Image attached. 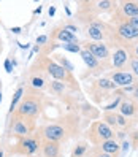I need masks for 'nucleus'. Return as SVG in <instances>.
<instances>
[{
	"mask_svg": "<svg viewBox=\"0 0 138 157\" xmlns=\"http://www.w3.org/2000/svg\"><path fill=\"white\" fill-rule=\"evenodd\" d=\"M40 111V103L35 98H25L21 106H19V116H25V117H33Z\"/></svg>",
	"mask_w": 138,
	"mask_h": 157,
	"instance_id": "f257e3e1",
	"label": "nucleus"
},
{
	"mask_svg": "<svg viewBox=\"0 0 138 157\" xmlns=\"http://www.w3.org/2000/svg\"><path fill=\"white\" fill-rule=\"evenodd\" d=\"M44 138L48 141H52V143H56L59 140H62L63 135H65V130L60 127V125H48L44 128Z\"/></svg>",
	"mask_w": 138,
	"mask_h": 157,
	"instance_id": "f03ea898",
	"label": "nucleus"
},
{
	"mask_svg": "<svg viewBox=\"0 0 138 157\" xmlns=\"http://www.w3.org/2000/svg\"><path fill=\"white\" fill-rule=\"evenodd\" d=\"M46 70H48V73H49V75L56 79V81L67 79V76H68V71L63 68L62 65H59V63H54V62H48Z\"/></svg>",
	"mask_w": 138,
	"mask_h": 157,
	"instance_id": "7ed1b4c3",
	"label": "nucleus"
},
{
	"mask_svg": "<svg viewBox=\"0 0 138 157\" xmlns=\"http://www.w3.org/2000/svg\"><path fill=\"white\" fill-rule=\"evenodd\" d=\"M87 51L95 59H105V57H108V49H106V46L102 44V43H90Z\"/></svg>",
	"mask_w": 138,
	"mask_h": 157,
	"instance_id": "20e7f679",
	"label": "nucleus"
},
{
	"mask_svg": "<svg viewBox=\"0 0 138 157\" xmlns=\"http://www.w3.org/2000/svg\"><path fill=\"white\" fill-rule=\"evenodd\" d=\"M113 82H114V86H130L132 82H133V76L130 75V73H122V71H119V73H114L113 75Z\"/></svg>",
	"mask_w": 138,
	"mask_h": 157,
	"instance_id": "39448f33",
	"label": "nucleus"
},
{
	"mask_svg": "<svg viewBox=\"0 0 138 157\" xmlns=\"http://www.w3.org/2000/svg\"><path fill=\"white\" fill-rule=\"evenodd\" d=\"M119 35L122 36V38H136L138 36V29L136 27H133L132 24H122L121 27H119Z\"/></svg>",
	"mask_w": 138,
	"mask_h": 157,
	"instance_id": "423d86ee",
	"label": "nucleus"
},
{
	"mask_svg": "<svg viewBox=\"0 0 138 157\" xmlns=\"http://www.w3.org/2000/svg\"><path fill=\"white\" fill-rule=\"evenodd\" d=\"M89 36L92 40H102L103 38V29L100 24H92L89 25V30H87Z\"/></svg>",
	"mask_w": 138,
	"mask_h": 157,
	"instance_id": "0eeeda50",
	"label": "nucleus"
},
{
	"mask_svg": "<svg viewBox=\"0 0 138 157\" xmlns=\"http://www.w3.org/2000/svg\"><path fill=\"white\" fill-rule=\"evenodd\" d=\"M22 147L25 154H33L36 152V149H38V141L33 140V138H25V140L22 141Z\"/></svg>",
	"mask_w": 138,
	"mask_h": 157,
	"instance_id": "6e6552de",
	"label": "nucleus"
},
{
	"mask_svg": "<svg viewBox=\"0 0 138 157\" xmlns=\"http://www.w3.org/2000/svg\"><path fill=\"white\" fill-rule=\"evenodd\" d=\"M43 151H44L46 157H57L59 155V146L52 141H48L43 146Z\"/></svg>",
	"mask_w": 138,
	"mask_h": 157,
	"instance_id": "1a4fd4ad",
	"label": "nucleus"
},
{
	"mask_svg": "<svg viewBox=\"0 0 138 157\" xmlns=\"http://www.w3.org/2000/svg\"><path fill=\"white\" fill-rule=\"evenodd\" d=\"M127 60V52L124 49H117L113 56V65L114 67H122Z\"/></svg>",
	"mask_w": 138,
	"mask_h": 157,
	"instance_id": "9d476101",
	"label": "nucleus"
},
{
	"mask_svg": "<svg viewBox=\"0 0 138 157\" xmlns=\"http://www.w3.org/2000/svg\"><path fill=\"white\" fill-rule=\"evenodd\" d=\"M57 38H59L60 41H63V43H76V44H78L76 36L73 35L71 32H68L67 29H62V30L57 33Z\"/></svg>",
	"mask_w": 138,
	"mask_h": 157,
	"instance_id": "9b49d317",
	"label": "nucleus"
},
{
	"mask_svg": "<svg viewBox=\"0 0 138 157\" xmlns=\"http://www.w3.org/2000/svg\"><path fill=\"white\" fill-rule=\"evenodd\" d=\"M102 149L105 151V154H116L117 151H119V144L116 143V141H113V140H106L103 144H102Z\"/></svg>",
	"mask_w": 138,
	"mask_h": 157,
	"instance_id": "f8f14e48",
	"label": "nucleus"
},
{
	"mask_svg": "<svg viewBox=\"0 0 138 157\" xmlns=\"http://www.w3.org/2000/svg\"><path fill=\"white\" fill-rule=\"evenodd\" d=\"M81 57H82V60L86 62V65H89L90 68H95L97 65H98V62H97V59L92 56V54L87 51V49H84V51H81Z\"/></svg>",
	"mask_w": 138,
	"mask_h": 157,
	"instance_id": "ddd939ff",
	"label": "nucleus"
},
{
	"mask_svg": "<svg viewBox=\"0 0 138 157\" xmlns=\"http://www.w3.org/2000/svg\"><path fill=\"white\" fill-rule=\"evenodd\" d=\"M13 132L16 135H27V133L30 132V128L27 127V124L24 121H16L14 125H13Z\"/></svg>",
	"mask_w": 138,
	"mask_h": 157,
	"instance_id": "4468645a",
	"label": "nucleus"
},
{
	"mask_svg": "<svg viewBox=\"0 0 138 157\" xmlns=\"http://www.w3.org/2000/svg\"><path fill=\"white\" fill-rule=\"evenodd\" d=\"M97 132H98V135L102 136L103 140H111V136H113L111 128H109L106 124H98L97 125Z\"/></svg>",
	"mask_w": 138,
	"mask_h": 157,
	"instance_id": "2eb2a0df",
	"label": "nucleus"
},
{
	"mask_svg": "<svg viewBox=\"0 0 138 157\" xmlns=\"http://www.w3.org/2000/svg\"><path fill=\"white\" fill-rule=\"evenodd\" d=\"M122 10H124V13H125L127 16H132V17L138 16V5L133 3V2H127V3H124Z\"/></svg>",
	"mask_w": 138,
	"mask_h": 157,
	"instance_id": "dca6fc26",
	"label": "nucleus"
},
{
	"mask_svg": "<svg viewBox=\"0 0 138 157\" xmlns=\"http://www.w3.org/2000/svg\"><path fill=\"white\" fill-rule=\"evenodd\" d=\"M22 94H24V89H22V87H17V90L14 92V97H13V100H11V105H10V113H13L14 109H16V105H17V101L21 100Z\"/></svg>",
	"mask_w": 138,
	"mask_h": 157,
	"instance_id": "f3484780",
	"label": "nucleus"
},
{
	"mask_svg": "<svg viewBox=\"0 0 138 157\" xmlns=\"http://www.w3.org/2000/svg\"><path fill=\"white\" fill-rule=\"evenodd\" d=\"M121 113L122 114H127V116H132L135 113L133 103H130V101H124V103L121 105Z\"/></svg>",
	"mask_w": 138,
	"mask_h": 157,
	"instance_id": "a211bd4d",
	"label": "nucleus"
},
{
	"mask_svg": "<svg viewBox=\"0 0 138 157\" xmlns=\"http://www.w3.org/2000/svg\"><path fill=\"white\" fill-rule=\"evenodd\" d=\"M63 89H65V84H63V82L56 81V79L51 82V90H52V92H56V94H62Z\"/></svg>",
	"mask_w": 138,
	"mask_h": 157,
	"instance_id": "6ab92c4d",
	"label": "nucleus"
},
{
	"mask_svg": "<svg viewBox=\"0 0 138 157\" xmlns=\"http://www.w3.org/2000/svg\"><path fill=\"white\" fill-rule=\"evenodd\" d=\"M32 87H35V89L44 87V79L40 78V76H33V78H32Z\"/></svg>",
	"mask_w": 138,
	"mask_h": 157,
	"instance_id": "aec40b11",
	"label": "nucleus"
},
{
	"mask_svg": "<svg viewBox=\"0 0 138 157\" xmlns=\"http://www.w3.org/2000/svg\"><path fill=\"white\" fill-rule=\"evenodd\" d=\"M63 49H67L70 52H79V46L76 43H63Z\"/></svg>",
	"mask_w": 138,
	"mask_h": 157,
	"instance_id": "412c9836",
	"label": "nucleus"
},
{
	"mask_svg": "<svg viewBox=\"0 0 138 157\" xmlns=\"http://www.w3.org/2000/svg\"><path fill=\"white\" fill-rule=\"evenodd\" d=\"M98 86H100V87H105V89H113V87H116L114 82L109 81V79H100V81H98Z\"/></svg>",
	"mask_w": 138,
	"mask_h": 157,
	"instance_id": "4be33fe9",
	"label": "nucleus"
},
{
	"mask_svg": "<svg viewBox=\"0 0 138 157\" xmlns=\"http://www.w3.org/2000/svg\"><path fill=\"white\" fill-rule=\"evenodd\" d=\"M60 63H62V67L63 68H65L67 71H71L73 70V65H71V63L67 60V59H63V57H60Z\"/></svg>",
	"mask_w": 138,
	"mask_h": 157,
	"instance_id": "5701e85b",
	"label": "nucleus"
},
{
	"mask_svg": "<svg viewBox=\"0 0 138 157\" xmlns=\"http://www.w3.org/2000/svg\"><path fill=\"white\" fill-rule=\"evenodd\" d=\"M5 70H6L8 73H11V71H13V67H11V60H10V59H6V60H5Z\"/></svg>",
	"mask_w": 138,
	"mask_h": 157,
	"instance_id": "b1692460",
	"label": "nucleus"
},
{
	"mask_svg": "<svg viewBox=\"0 0 138 157\" xmlns=\"http://www.w3.org/2000/svg\"><path fill=\"white\" fill-rule=\"evenodd\" d=\"M119 103H121V98H116V100H114V103H111V105H108V106H106L105 109H114V108H116V106H117Z\"/></svg>",
	"mask_w": 138,
	"mask_h": 157,
	"instance_id": "393cba45",
	"label": "nucleus"
},
{
	"mask_svg": "<svg viewBox=\"0 0 138 157\" xmlns=\"http://www.w3.org/2000/svg\"><path fill=\"white\" fill-rule=\"evenodd\" d=\"M46 40H48V36L41 35V36H38V38H36V44H43V43H46Z\"/></svg>",
	"mask_w": 138,
	"mask_h": 157,
	"instance_id": "a878e982",
	"label": "nucleus"
},
{
	"mask_svg": "<svg viewBox=\"0 0 138 157\" xmlns=\"http://www.w3.org/2000/svg\"><path fill=\"white\" fill-rule=\"evenodd\" d=\"M116 122H117V124H121V125H125V121H124V116H122V114H119V116L116 117Z\"/></svg>",
	"mask_w": 138,
	"mask_h": 157,
	"instance_id": "bb28decb",
	"label": "nucleus"
},
{
	"mask_svg": "<svg viewBox=\"0 0 138 157\" xmlns=\"http://www.w3.org/2000/svg\"><path fill=\"white\" fill-rule=\"evenodd\" d=\"M82 152H84V146H79L78 149L75 151V155H76V157H79V155H81Z\"/></svg>",
	"mask_w": 138,
	"mask_h": 157,
	"instance_id": "cd10ccee",
	"label": "nucleus"
},
{
	"mask_svg": "<svg viewBox=\"0 0 138 157\" xmlns=\"http://www.w3.org/2000/svg\"><path fill=\"white\" fill-rule=\"evenodd\" d=\"M98 6H100V8H103V10H105V8L111 6V2H100V3H98Z\"/></svg>",
	"mask_w": 138,
	"mask_h": 157,
	"instance_id": "c85d7f7f",
	"label": "nucleus"
},
{
	"mask_svg": "<svg viewBox=\"0 0 138 157\" xmlns=\"http://www.w3.org/2000/svg\"><path fill=\"white\" fill-rule=\"evenodd\" d=\"M132 70L138 75V60H133V62H132Z\"/></svg>",
	"mask_w": 138,
	"mask_h": 157,
	"instance_id": "c756f323",
	"label": "nucleus"
},
{
	"mask_svg": "<svg viewBox=\"0 0 138 157\" xmlns=\"http://www.w3.org/2000/svg\"><path fill=\"white\" fill-rule=\"evenodd\" d=\"M130 24H132L133 27H136V29H138V16L132 17V21H130Z\"/></svg>",
	"mask_w": 138,
	"mask_h": 157,
	"instance_id": "7c9ffc66",
	"label": "nucleus"
},
{
	"mask_svg": "<svg viewBox=\"0 0 138 157\" xmlns=\"http://www.w3.org/2000/svg\"><path fill=\"white\" fill-rule=\"evenodd\" d=\"M65 29H67L68 32H71V33H73V32H78V29H76V27H75V25H67V27H65Z\"/></svg>",
	"mask_w": 138,
	"mask_h": 157,
	"instance_id": "2f4dec72",
	"label": "nucleus"
},
{
	"mask_svg": "<svg viewBox=\"0 0 138 157\" xmlns=\"http://www.w3.org/2000/svg\"><path fill=\"white\" fill-rule=\"evenodd\" d=\"M11 32H13V33H19V32H21V27H13Z\"/></svg>",
	"mask_w": 138,
	"mask_h": 157,
	"instance_id": "473e14b6",
	"label": "nucleus"
},
{
	"mask_svg": "<svg viewBox=\"0 0 138 157\" xmlns=\"http://www.w3.org/2000/svg\"><path fill=\"white\" fill-rule=\"evenodd\" d=\"M54 14H56V8L51 6V8H49V16H54Z\"/></svg>",
	"mask_w": 138,
	"mask_h": 157,
	"instance_id": "72a5a7b5",
	"label": "nucleus"
},
{
	"mask_svg": "<svg viewBox=\"0 0 138 157\" xmlns=\"http://www.w3.org/2000/svg\"><path fill=\"white\" fill-rule=\"evenodd\" d=\"M33 13H35V14H40V13H41V6H38V8H36V10H35Z\"/></svg>",
	"mask_w": 138,
	"mask_h": 157,
	"instance_id": "f704fd0d",
	"label": "nucleus"
},
{
	"mask_svg": "<svg viewBox=\"0 0 138 157\" xmlns=\"http://www.w3.org/2000/svg\"><path fill=\"white\" fill-rule=\"evenodd\" d=\"M122 146H124V151H127V149H128V143H124Z\"/></svg>",
	"mask_w": 138,
	"mask_h": 157,
	"instance_id": "c9c22d12",
	"label": "nucleus"
},
{
	"mask_svg": "<svg viewBox=\"0 0 138 157\" xmlns=\"http://www.w3.org/2000/svg\"><path fill=\"white\" fill-rule=\"evenodd\" d=\"M135 97L138 98V87H135Z\"/></svg>",
	"mask_w": 138,
	"mask_h": 157,
	"instance_id": "e433bc0d",
	"label": "nucleus"
},
{
	"mask_svg": "<svg viewBox=\"0 0 138 157\" xmlns=\"http://www.w3.org/2000/svg\"><path fill=\"white\" fill-rule=\"evenodd\" d=\"M98 157H111L109 154H102V155H98Z\"/></svg>",
	"mask_w": 138,
	"mask_h": 157,
	"instance_id": "4c0bfd02",
	"label": "nucleus"
},
{
	"mask_svg": "<svg viewBox=\"0 0 138 157\" xmlns=\"http://www.w3.org/2000/svg\"><path fill=\"white\" fill-rule=\"evenodd\" d=\"M0 103H2V92H0Z\"/></svg>",
	"mask_w": 138,
	"mask_h": 157,
	"instance_id": "58836bf2",
	"label": "nucleus"
},
{
	"mask_svg": "<svg viewBox=\"0 0 138 157\" xmlns=\"http://www.w3.org/2000/svg\"><path fill=\"white\" fill-rule=\"evenodd\" d=\"M135 52H136V54H138V46H136V48H135Z\"/></svg>",
	"mask_w": 138,
	"mask_h": 157,
	"instance_id": "ea45409f",
	"label": "nucleus"
}]
</instances>
